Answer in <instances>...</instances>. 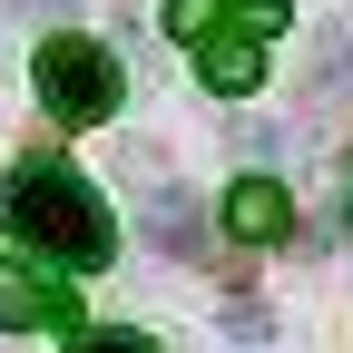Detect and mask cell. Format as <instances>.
Here are the masks:
<instances>
[{"instance_id":"cell-1","label":"cell","mask_w":353,"mask_h":353,"mask_svg":"<svg viewBox=\"0 0 353 353\" xmlns=\"http://www.w3.org/2000/svg\"><path fill=\"white\" fill-rule=\"evenodd\" d=\"M0 226L20 245H39V255H59V265H108L118 255V226H108L99 187L69 176V167H50V157H30V167L0 176Z\"/></svg>"},{"instance_id":"cell-2","label":"cell","mask_w":353,"mask_h":353,"mask_svg":"<svg viewBox=\"0 0 353 353\" xmlns=\"http://www.w3.org/2000/svg\"><path fill=\"white\" fill-rule=\"evenodd\" d=\"M30 79H39V108H50V118H69V128H99V118H118V99H128L118 59L99 50V39H79V30L39 39Z\"/></svg>"},{"instance_id":"cell-3","label":"cell","mask_w":353,"mask_h":353,"mask_svg":"<svg viewBox=\"0 0 353 353\" xmlns=\"http://www.w3.org/2000/svg\"><path fill=\"white\" fill-rule=\"evenodd\" d=\"M226 236H245V245H285V236H294V196L275 187V176H236V187H226Z\"/></svg>"},{"instance_id":"cell-4","label":"cell","mask_w":353,"mask_h":353,"mask_svg":"<svg viewBox=\"0 0 353 353\" xmlns=\"http://www.w3.org/2000/svg\"><path fill=\"white\" fill-rule=\"evenodd\" d=\"M0 324H69V285L59 275H30L20 255H0Z\"/></svg>"},{"instance_id":"cell-5","label":"cell","mask_w":353,"mask_h":353,"mask_svg":"<svg viewBox=\"0 0 353 353\" xmlns=\"http://www.w3.org/2000/svg\"><path fill=\"white\" fill-rule=\"evenodd\" d=\"M196 69H206V88H216V99H245V88L265 79V30H255V20H236V30H216Z\"/></svg>"},{"instance_id":"cell-6","label":"cell","mask_w":353,"mask_h":353,"mask_svg":"<svg viewBox=\"0 0 353 353\" xmlns=\"http://www.w3.org/2000/svg\"><path fill=\"white\" fill-rule=\"evenodd\" d=\"M148 236H157L167 255H187V265H206V226H196V206L176 196V187H167V196H148Z\"/></svg>"},{"instance_id":"cell-7","label":"cell","mask_w":353,"mask_h":353,"mask_svg":"<svg viewBox=\"0 0 353 353\" xmlns=\"http://www.w3.org/2000/svg\"><path fill=\"white\" fill-rule=\"evenodd\" d=\"M226 30V0H167V39H216Z\"/></svg>"},{"instance_id":"cell-8","label":"cell","mask_w":353,"mask_h":353,"mask_svg":"<svg viewBox=\"0 0 353 353\" xmlns=\"http://www.w3.org/2000/svg\"><path fill=\"white\" fill-rule=\"evenodd\" d=\"M69 353H157V343H148V334H128V324H108V334H79Z\"/></svg>"}]
</instances>
